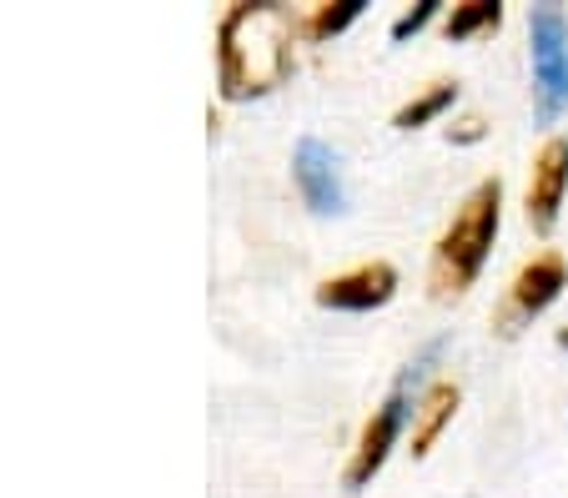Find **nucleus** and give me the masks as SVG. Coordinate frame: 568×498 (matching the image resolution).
<instances>
[{
  "label": "nucleus",
  "mask_w": 568,
  "mask_h": 498,
  "mask_svg": "<svg viewBox=\"0 0 568 498\" xmlns=\"http://www.w3.org/2000/svg\"><path fill=\"white\" fill-rule=\"evenodd\" d=\"M297 41V21L277 0H257V6H232L216 26V77H222L226 101H247L262 91L282 87L297 61L292 51Z\"/></svg>",
  "instance_id": "obj_1"
},
{
  "label": "nucleus",
  "mask_w": 568,
  "mask_h": 498,
  "mask_svg": "<svg viewBox=\"0 0 568 498\" xmlns=\"http://www.w3.org/2000/svg\"><path fill=\"white\" fill-rule=\"evenodd\" d=\"M498 217H504V182L488 176V182H478L463 196L458 217L448 222V232H443L438 247H433V262H428L433 297H463L473 282H478L483 262L494 252Z\"/></svg>",
  "instance_id": "obj_2"
},
{
  "label": "nucleus",
  "mask_w": 568,
  "mask_h": 498,
  "mask_svg": "<svg viewBox=\"0 0 568 498\" xmlns=\"http://www.w3.org/2000/svg\"><path fill=\"white\" fill-rule=\"evenodd\" d=\"M528 61H534V111L558 121L568 111V16L564 6L528 11Z\"/></svg>",
  "instance_id": "obj_3"
},
{
  "label": "nucleus",
  "mask_w": 568,
  "mask_h": 498,
  "mask_svg": "<svg viewBox=\"0 0 568 498\" xmlns=\"http://www.w3.org/2000/svg\"><path fill=\"white\" fill-rule=\"evenodd\" d=\"M438 358V343L423 353L418 363H408V373L397 378V388L387 393L383 403L373 408V418L363 423V438H357V448H353V458H347V474H343V484L347 488H363V484H373V474L387 464V454L397 448V438H403V423H408V398H413V383L423 378V368Z\"/></svg>",
  "instance_id": "obj_4"
},
{
  "label": "nucleus",
  "mask_w": 568,
  "mask_h": 498,
  "mask_svg": "<svg viewBox=\"0 0 568 498\" xmlns=\"http://www.w3.org/2000/svg\"><path fill=\"white\" fill-rule=\"evenodd\" d=\"M564 287H568V262L558 257V252H544V257L524 262L514 287H508L504 313H498V327H504V333H518V323H534L544 307H554Z\"/></svg>",
  "instance_id": "obj_5"
},
{
  "label": "nucleus",
  "mask_w": 568,
  "mask_h": 498,
  "mask_svg": "<svg viewBox=\"0 0 568 498\" xmlns=\"http://www.w3.org/2000/svg\"><path fill=\"white\" fill-rule=\"evenodd\" d=\"M292 176H297V192L302 202L327 217V212H343L347 206V192H343V162L337 152L327 146L322 136H302L297 141V156H292Z\"/></svg>",
  "instance_id": "obj_6"
},
{
  "label": "nucleus",
  "mask_w": 568,
  "mask_h": 498,
  "mask_svg": "<svg viewBox=\"0 0 568 498\" xmlns=\"http://www.w3.org/2000/svg\"><path fill=\"white\" fill-rule=\"evenodd\" d=\"M397 293V267L393 262H363L353 272H337L317 287L322 307H337V313H373V307L393 303Z\"/></svg>",
  "instance_id": "obj_7"
},
{
  "label": "nucleus",
  "mask_w": 568,
  "mask_h": 498,
  "mask_svg": "<svg viewBox=\"0 0 568 498\" xmlns=\"http://www.w3.org/2000/svg\"><path fill=\"white\" fill-rule=\"evenodd\" d=\"M568 192V136H548L534 156V176H528V227L554 232L558 206Z\"/></svg>",
  "instance_id": "obj_8"
},
{
  "label": "nucleus",
  "mask_w": 568,
  "mask_h": 498,
  "mask_svg": "<svg viewBox=\"0 0 568 498\" xmlns=\"http://www.w3.org/2000/svg\"><path fill=\"white\" fill-rule=\"evenodd\" d=\"M453 413H458V383H448V378L428 383L423 398L413 403V458H423L438 444V434L453 423Z\"/></svg>",
  "instance_id": "obj_9"
},
{
  "label": "nucleus",
  "mask_w": 568,
  "mask_h": 498,
  "mask_svg": "<svg viewBox=\"0 0 568 498\" xmlns=\"http://www.w3.org/2000/svg\"><path fill=\"white\" fill-rule=\"evenodd\" d=\"M453 101H458V81H433L423 96H413L408 106L393 111V126L397 131H418V126H428V121H438Z\"/></svg>",
  "instance_id": "obj_10"
},
{
  "label": "nucleus",
  "mask_w": 568,
  "mask_h": 498,
  "mask_svg": "<svg viewBox=\"0 0 568 498\" xmlns=\"http://www.w3.org/2000/svg\"><path fill=\"white\" fill-rule=\"evenodd\" d=\"M498 21H504V6H498V0H463V6L448 11L443 35H448V41H468V35H478V31H494Z\"/></svg>",
  "instance_id": "obj_11"
},
{
  "label": "nucleus",
  "mask_w": 568,
  "mask_h": 498,
  "mask_svg": "<svg viewBox=\"0 0 568 498\" xmlns=\"http://www.w3.org/2000/svg\"><path fill=\"white\" fill-rule=\"evenodd\" d=\"M363 16V0H337V6H317L307 16V35H337Z\"/></svg>",
  "instance_id": "obj_12"
},
{
  "label": "nucleus",
  "mask_w": 568,
  "mask_h": 498,
  "mask_svg": "<svg viewBox=\"0 0 568 498\" xmlns=\"http://www.w3.org/2000/svg\"><path fill=\"white\" fill-rule=\"evenodd\" d=\"M438 6H443V0H423V6H413V11H403V16H397V21H393V41H408V35H418L423 26H428L433 16H438Z\"/></svg>",
  "instance_id": "obj_13"
},
{
  "label": "nucleus",
  "mask_w": 568,
  "mask_h": 498,
  "mask_svg": "<svg viewBox=\"0 0 568 498\" xmlns=\"http://www.w3.org/2000/svg\"><path fill=\"white\" fill-rule=\"evenodd\" d=\"M478 136H483V121L478 116H468L458 131H453V141H478Z\"/></svg>",
  "instance_id": "obj_14"
}]
</instances>
